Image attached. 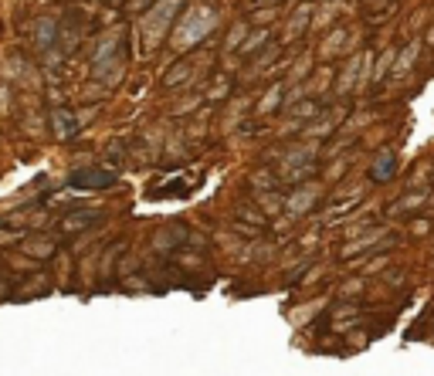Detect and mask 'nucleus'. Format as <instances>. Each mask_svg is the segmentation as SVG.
<instances>
[{
	"instance_id": "obj_1",
	"label": "nucleus",
	"mask_w": 434,
	"mask_h": 376,
	"mask_svg": "<svg viewBox=\"0 0 434 376\" xmlns=\"http://www.w3.org/2000/svg\"><path fill=\"white\" fill-rule=\"evenodd\" d=\"M72 183H85V187H109L112 183V173H75L72 176Z\"/></svg>"
}]
</instances>
